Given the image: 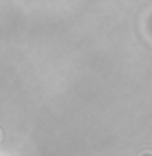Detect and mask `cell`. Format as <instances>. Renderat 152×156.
Instances as JSON below:
<instances>
[{"label":"cell","instance_id":"cell-1","mask_svg":"<svg viewBox=\"0 0 152 156\" xmlns=\"http://www.w3.org/2000/svg\"><path fill=\"white\" fill-rule=\"evenodd\" d=\"M148 156H150V154H148Z\"/></svg>","mask_w":152,"mask_h":156}]
</instances>
